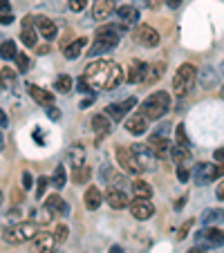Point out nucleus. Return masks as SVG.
Wrapping results in <instances>:
<instances>
[{"label":"nucleus","instance_id":"38","mask_svg":"<svg viewBox=\"0 0 224 253\" xmlns=\"http://www.w3.org/2000/svg\"><path fill=\"white\" fill-rule=\"evenodd\" d=\"M67 233H70V229H67L65 224H58L56 229H54V238H56V244H63L67 240Z\"/></svg>","mask_w":224,"mask_h":253},{"label":"nucleus","instance_id":"60","mask_svg":"<svg viewBox=\"0 0 224 253\" xmlns=\"http://www.w3.org/2000/svg\"><path fill=\"white\" fill-rule=\"evenodd\" d=\"M5 85V79H2V74H0V87Z\"/></svg>","mask_w":224,"mask_h":253},{"label":"nucleus","instance_id":"37","mask_svg":"<svg viewBox=\"0 0 224 253\" xmlns=\"http://www.w3.org/2000/svg\"><path fill=\"white\" fill-rule=\"evenodd\" d=\"M14 61H16V65H18V72H20V74H25V72L29 70V65H32V61H29V56H27L25 52H18V54H16Z\"/></svg>","mask_w":224,"mask_h":253},{"label":"nucleus","instance_id":"35","mask_svg":"<svg viewBox=\"0 0 224 253\" xmlns=\"http://www.w3.org/2000/svg\"><path fill=\"white\" fill-rule=\"evenodd\" d=\"M65 182H67V172H65V168H63V166H56V170H54V177H52L54 188H58V191H61V188L65 186Z\"/></svg>","mask_w":224,"mask_h":253},{"label":"nucleus","instance_id":"51","mask_svg":"<svg viewBox=\"0 0 224 253\" xmlns=\"http://www.w3.org/2000/svg\"><path fill=\"white\" fill-rule=\"evenodd\" d=\"M9 0H0V11H9Z\"/></svg>","mask_w":224,"mask_h":253},{"label":"nucleus","instance_id":"54","mask_svg":"<svg viewBox=\"0 0 224 253\" xmlns=\"http://www.w3.org/2000/svg\"><path fill=\"white\" fill-rule=\"evenodd\" d=\"M191 253H204V247H202V244H195V247L191 249Z\"/></svg>","mask_w":224,"mask_h":253},{"label":"nucleus","instance_id":"59","mask_svg":"<svg viewBox=\"0 0 224 253\" xmlns=\"http://www.w3.org/2000/svg\"><path fill=\"white\" fill-rule=\"evenodd\" d=\"M5 148V137H2V132H0V150Z\"/></svg>","mask_w":224,"mask_h":253},{"label":"nucleus","instance_id":"14","mask_svg":"<svg viewBox=\"0 0 224 253\" xmlns=\"http://www.w3.org/2000/svg\"><path fill=\"white\" fill-rule=\"evenodd\" d=\"M148 72V63L139 61V58H133L128 63V70H126V81L128 83H143Z\"/></svg>","mask_w":224,"mask_h":253},{"label":"nucleus","instance_id":"47","mask_svg":"<svg viewBox=\"0 0 224 253\" xmlns=\"http://www.w3.org/2000/svg\"><path fill=\"white\" fill-rule=\"evenodd\" d=\"M47 117H49V119H61V112L56 110V105H52V108H47Z\"/></svg>","mask_w":224,"mask_h":253},{"label":"nucleus","instance_id":"58","mask_svg":"<svg viewBox=\"0 0 224 253\" xmlns=\"http://www.w3.org/2000/svg\"><path fill=\"white\" fill-rule=\"evenodd\" d=\"M36 49H39L41 54H47V47H45V45H39V47H36Z\"/></svg>","mask_w":224,"mask_h":253},{"label":"nucleus","instance_id":"23","mask_svg":"<svg viewBox=\"0 0 224 253\" xmlns=\"http://www.w3.org/2000/svg\"><path fill=\"white\" fill-rule=\"evenodd\" d=\"M27 90H29V96H32L39 105H43V108H52L54 105V94L52 92L43 90V87H39V85H27Z\"/></svg>","mask_w":224,"mask_h":253},{"label":"nucleus","instance_id":"50","mask_svg":"<svg viewBox=\"0 0 224 253\" xmlns=\"http://www.w3.org/2000/svg\"><path fill=\"white\" fill-rule=\"evenodd\" d=\"M181 2H184V0H166V5L171 7V9H177V7H179Z\"/></svg>","mask_w":224,"mask_h":253},{"label":"nucleus","instance_id":"7","mask_svg":"<svg viewBox=\"0 0 224 253\" xmlns=\"http://www.w3.org/2000/svg\"><path fill=\"white\" fill-rule=\"evenodd\" d=\"M117 162H119V166L124 168L126 172H130V175H141L143 172L141 164L137 162L133 148H124V146H119V148H117Z\"/></svg>","mask_w":224,"mask_h":253},{"label":"nucleus","instance_id":"48","mask_svg":"<svg viewBox=\"0 0 224 253\" xmlns=\"http://www.w3.org/2000/svg\"><path fill=\"white\" fill-rule=\"evenodd\" d=\"M215 195H218V200H224V179L215 186Z\"/></svg>","mask_w":224,"mask_h":253},{"label":"nucleus","instance_id":"22","mask_svg":"<svg viewBox=\"0 0 224 253\" xmlns=\"http://www.w3.org/2000/svg\"><path fill=\"white\" fill-rule=\"evenodd\" d=\"M117 18H119L121 25H126V27H130V25H137L139 20V9L133 5H124V7H117Z\"/></svg>","mask_w":224,"mask_h":253},{"label":"nucleus","instance_id":"19","mask_svg":"<svg viewBox=\"0 0 224 253\" xmlns=\"http://www.w3.org/2000/svg\"><path fill=\"white\" fill-rule=\"evenodd\" d=\"M45 211H47L49 215H56V217H63V215L70 213V206H67V202L63 200L61 195H49L47 200H45Z\"/></svg>","mask_w":224,"mask_h":253},{"label":"nucleus","instance_id":"26","mask_svg":"<svg viewBox=\"0 0 224 253\" xmlns=\"http://www.w3.org/2000/svg\"><path fill=\"white\" fill-rule=\"evenodd\" d=\"M164 70H166V63H164V61H157V63H153V65H148L146 79H143V85H155V83L164 77Z\"/></svg>","mask_w":224,"mask_h":253},{"label":"nucleus","instance_id":"27","mask_svg":"<svg viewBox=\"0 0 224 253\" xmlns=\"http://www.w3.org/2000/svg\"><path fill=\"white\" fill-rule=\"evenodd\" d=\"M101 202H103V195H101V191L96 186H90L83 193V204H86L88 211H96L101 206Z\"/></svg>","mask_w":224,"mask_h":253},{"label":"nucleus","instance_id":"33","mask_svg":"<svg viewBox=\"0 0 224 253\" xmlns=\"http://www.w3.org/2000/svg\"><path fill=\"white\" fill-rule=\"evenodd\" d=\"M16 54H18V49H16L14 41H5V43H0V58L11 61V58H16Z\"/></svg>","mask_w":224,"mask_h":253},{"label":"nucleus","instance_id":"8","mask_svg":"<svg viewBox=\"0 0 224 253\" xmlns=\"http://www.w3.org/2000/svg\"><path fill=\"white\" fill-rule=\"evenodd\" d=\"M130 215H133L134 220L143 222V220H150L155 213V206L150 200H146V197H134V200H130Z\"/></svg>","mask_w":224,"mask_h":253},{"label":"nucleus","instance_id":"28","mask_svg":"<svg viewBox=\"0 0 224 253\" xmlns=\"http://www.w3.org/2000/svg\"><path fill=\"white\" fill-rule=\"evenodd\" d=\"M86 45H88V39H83V36H81V39H74L65 49H63V54H65L67 61H74V58H79L83 54Z\"/></svg>","mask_w":224,"mask_h":253},{"label":"nucleus","instance_id":"10","mask_svg":"<svg viewBox=\"0 0 224 253\" xmlns=\"http://www.w3.org/2000/svg\"><path fill=\"white\" fill-rule=\"evenodd\" d=\"M146 146H148V150L155 155L157 159H162L166 153H171V141H168V137L166 134H162V132H157V134H150L148 137V141H146Z\"/></svg>","mask_w":224,"mask_h":253},{"label":"nucleus","instance_id":"46","mask_svg":"<svg viewBox=\"0 0 224 253\" xmlns=\"http://www.w3.org/2000/svg\"><path fill=\"white\" fill-rule=\"evenodd\" d=\"M159 5H162V0H143V7H148V9H157Z\"/></svg>","mask_w":224,"mask_h":253},{"label":"nucleus","instance_id":"12","mask_svg":"<svg viewBox=\"0 0 224 253\" xmlns=\"http://www.w3.org/2000/svg\"><path fill=\"white\" fill-rule=\"evenodd\" d=\"M54 247H56V238H54V233H39L32 240L29 253H52Z\"/></svg>","mask_w":224,"mask_h":253},{"label":"nucleus","instance_id":"9","mask_svg":"<svg viewBox=\"0 0 224 253\" xmlns=\"http://www.w3.org/2000/svg\"><path fill=\"white\" fill-rule=\"evenodd\" d=\"M133 36L143 47H157L159 45V32L155 27H150V25H137Z\"/></svg>","mask_w":224,"mask_h":253},{"label":"nucleus","instance_id":"42","mask_svg":"<svg viewBox=\"0 0 224 253\" xmlns=\"http://www.w3.org/2000/svg\"><path fill=\"white\" fill-rule=\"evenodd\" d=\"M32 186H34V177H32V172L25 170L23 172V188H25V191H29Z\"/></svg>","mask_w":224,"mask_h":253},{"label":"nucleus","instance_id":"15","mask_svg":"<svg viewBox=\"0 0 224 253\" xmlns=\"http://www.w3.org/2000/svg\"><path fill=\"white\" fill-rule=\"evenodd\" d=\"M117 11L115 0H94L92 2V18L94 20H108Z\"/></svg>","mask_w":224,"mask_h":253},{"label":"nucleus","instance_id":"13","mask_svg":"<svg viewBox=\"0 0 224 253\" xmlns=\"http://www.w3.org/2000/svg\"><path fill=\"white\" fill-rule=\"evenodd\" d=\"M36 18L34 16H25L23 20V34H20V39L27 47H39V36H36Z\"/></svg>","mask_w":224,"mask_h":253},{"label":"nucleus","instance_id":"34","mask_svg":"<svg viewBox=\"0 0 224 253\" xmlns=\"http://www.w3.org/2000/svg\"><path fill=\"white\" fill-rule=\"evenodd\" d=\"M90 166H81V168H77V170H72V179H74V182L77 184H86L88 179H90Z\"/></svg>","mask_w":224,"mask_h":253},{"label":"nucleus","instance_id":"2","mask_svg":"<svg viewBox=\"0 0 224 253\" xmlns=\"http://www.w3.org/2000/svg\"><path fill=\"white\" fill-rule=\"evenodd\" d=\"M41 233L39 229V222H16V224L7 226L2 231V240L11 247H18V244H25V242H32L36 235Z\"/></svg>","mask_w":224,"mask_h":253},{"label":"nucleus","instance_id":"30","mask_svg":"<svg viewBox=\"0 0 224 253\" xmlns=\"http://www.w3.org/2000/svg\"><path fill=\"white\" fill-rule=\"evenodd\" d=\"M133 193L134 197H146V200H150L153 197V186L146 182V179H141V177H137V179H133Z\"/></svg>","mask_w":224,"mask_h":253},{"label":"nucleus","instance_id":"6","mask_svg":"<svg viewBox=\"0 0 224 253\" xmlns=\"http://www.w3.org/2000/svg\"><path fill=\"white\" fill-rule=\"evenodd\" d=\"M220 175H224V164H213V162H200L193 170V179H195L200 186H206V184L215 182Z\"/></svg>","mask_w":224,"mask_h":253},{"label":"nucleus","instance_id":"29","mask_svg":"<svg viewBox=\"0 0 224 253\" xmlns=\"http://www.w3.org/2000/svg\"><path fill=\"white\" fill-rule=\"evenodd\" d=\"M171 157H173V162L177 164V168L179 166H186V164L193 159V155H191V150L186 148V146H179V143H175L171 148Z\"/></svg>","mask_w":224,"mask_h":253},{"label":"nucleus","instance_id":"36","mask_svg":"<svg viewBox=\"0 0 224 253\" xmlns=\"http://www.w3.org/2000/svg\"><path fill=\"white\" fill-rule=\"evenodd\" d=\"M175 141L179 143V146H186V148L191 146V139H188V134H186L184 124H179V126H177V128H175Z\"/></svg>","mask_w":224,"mask_h":253},{"label":"nucleus","instance_id":"40","mask_svg":"<svg viewBox=\"0 0 224 253\" xmlns=\"http://www.w3.org/2000/svg\"><path fill=\"white\" fill-rule=\"evenodd\" d=\"M52 182L49 177H39V186H36V197H43L45 195V188H47V184Z\"/></svg>","mask_w":224,"mask_h":253},{"label":"nucleus","instance_id":"4","mask_svg":"<svg viewBox=\"0 0 224 253\" xmlns=\"http://www.w3.org/2000/svg\"><path fill=\"white\" fill-rule=\"evenodd\" d=\"M119 45V29L112 27V25H105L99 27L94 34V41L90 45V54L92 56H99V54H108Z\"/></svg>","mask_w":224,"mask_h":253},{"label":"nucleus","instance_id":"41","mask_svg":"<svg viewBox=\"0 0 224 253\" xmlns=\"http://www.w3.org/2000/svg\"><path fill=\"white\" fill-rule=\"evenodd\" d=\"M67 5H70L72 11H83L88 5V0H67Z\"/></svg>","mask_w":224,"mask_h":253},{"label":"nucleus","instance_id":"3","mask_svg":"<svg viewBox=\"0 0 224 253\" xmlns=\"http://www.w3.org/2000/svg\"><path fill=\"white\" fill-rule=\"evenodd\" d=\"M168 110H171V94L164 92V90L153 92V94L141 103V108H139V112H141L146 119H150V121L162 119Z\"/></svg>","mask_w":224,"mask_h":253},{"label":"nucleus","instance_id":"56","mask_svg":"<svg viewBox=\"0 0 224 253\" xmlns=\"http://www.w3.org/2000/svg\"><path fill=\"white\" fill-rule=\"evenodd\" d=\"M90 103H92V96H90V99H86V101H81V108H88Z\"/></svg>","mask_w":224,"mask_h":253},{"label":"nucleus","instance_id":"39","mask_svg":"<svg viewBox=\"0 0 224 253\" xmlns=\"http://www.w3.org/2000/svg\"><path fill=\"white\" fill-rule=\"evenodd\" d=\"M193 224H195V220H186L184 224L179 226V231H177V238H179V240H184L186 235H188V231L193 229Z\"/></svg>","mask_w":224,"mask_h":253},{"label":"nucleus","instance_id":"62","mask_svg":"<svg viewBox=\"0 0 224 253\" xmlns=\"http://www.w3.org/2000/svg\"><path fill=\"white\" fill-rule=\"evenodd\" d=\"M0 204H2V193H0Z\"/></svg>","mask_w":224,"mask_h":253},{"label":"nucleus","instance_id":"61","mask_svg":"<svg viewBox=\"0 0 224 253\" xmlns=\"http://www.w3.org/2000/svg\"><path fill=\"white\" fill-rule=\"evenodd\" d=\"M220 96H222V99H224V85H222V90H220Z\"/></svg>","mask_w":224,"mask_h":253},{"label":"nucleus","instance_id":"45","mask_svg":"<svg viewBox=\"0 0 224 253\" xmlns=\"http://www.w3.org/2000/svg\"><path fill=\"white\" fill-rule=\"evenodd\" d=\"M177 177H179V182H188V170L184 166L177 168Z\"/></svg>","mask_w":224,"mask_h":253},{"label":"nucleus","instance_id":"20","mask_svg":"<svg viewBox=\"0 0 224 253\" xmlns=\"http://www.w3.org/2000/svg\"><path fill=\"white\" fill-rule=\"evenodd\" d=\"M92 130H94L96 141H101L103 137H108L112 130V119L108 115H94L92 117Z\"/></svg>","mask_w":224,"mask_h":253},{"label":"nucleus","instance_id":"21","mask_svg":"<svg viewBox=\"0 0 224 253\" xmlns=\"http://www.w3.org/2000/svg\"><path fill=\"white\" fill-rule=\"evenodd\" d=\"M36 29H39V36H43L45 41L56 39V34H58L56 23L49 20V18H45V16H36Z\"/></svg>","mask_w":224,"mask_h":253},{"label":"nucleus","instance_id":"25","mask_svg":"<svg viewBox=\"0 0 224 253\" xmlns=\"http://www.w3.org/2000/svg\"><path fill=\"white\" fill-rule=\"evenodd\" d=\"M148 121L150 119H146V117L139 112V115L130 117V119L126 121V130H128L130 134H134V137H139V134H143L148 130Z\"/></svg>","mask_w":224,"mask_h":253},{"label":"nucleus","instance_id":"52","mask_svg":"<svg viewBox=\"0 0 224 253\" xmlns=\"http://www.w3.org/2000/svg\"><path fill=\"white\" fill-rule=\"evenodd\" d=\"M23 200H25L23 191H14V202H18V204H20V202H23Z\"/></svg>","mask_w":224,"mask_h":253},{"label":"nucleus","instance_id":"32","mask_svg":"<svg viewBox=\"0 0 224 253\" xmlns=\"http://www.w3.org/2000/svg\"><path fill=\"white\" fill-rule=\"evenodd\" d=\"M54 87H56L61 94H70L72 87H74V81H72V77H67V74H58V77H56V83H54Z\"/></svg>","mask_w":224,"mask_h":253},{"label":"nucleus","instance_id":"18","mask_svg":"<svg viewBox=\"0 0 224 253\" xmlns=\"http://www.w3.org/2000/svg\"><path fill=\"white\" fill-rule=\"evenodd\" d=\"M86 159H88V153H86V146H81V143H74L65 155V162L72 166V170L86 166Z\"/></svg>","mask_w":224,"mask_h":253},{"label":"nucleus","instance_id":"24","mask_svg":"<svg viewBox=\"0 0 224 253\" xmlns=\"http://www.w3.org/2000/svg\"><path fill=\"white\" fill-rule=\"evenodd\" d=\"M197 238L204 240L206 247H222V244H224V231H222V229H215V226H211V229L200 231V235H197Z\"/></svg>","mask_w":224,"mask_h":253},{"label":"nucleus","instance_id":"44","mask_svg":"<svg viewBox=\"0 0 224 253\" xmlns=\"http://www.w3.org/2000/svg\"><path fill=\"white\" fill-rule=\"evenodd\" d=\"M0 74H2V79H5L7 83H14V70L5 67V70H0Z\"/></svg>","mask_w":224,"mask_h":253},{"label":"nucleus","instance_id":"53","mask_svg":"<svg viewBox=\"0 0 224 253\" xmlns=\"http://www.w3.org/2000/svg\"><path fill=\"white\" fill-rule=\"evenodd\" d=\"M2 126H7V115L0 110V128H2Z\"/></svg>","mask_w":224,"mask_h":253},{"label":"nucleus","instance_id":"1","mask_svg":"<svg viewBox=\"0 0 224 253\" xmlns=\"http://www.w3.org/2000/svg\"><path fill=\"white\" fill-rule=\"evenodd\" d=\"M81 79L90 85V90H115L117 85L124 83L126 72L117 61L96 58V61H92L86 65Z\"/></svg>","mask_w":224,"mask_h":253},{"label":"nucleus","instance_id":"43","mask_svg":"<svg viewBox=\"0 0 224 253\" xmlns=\"http://www.w3.org/2000/svg\"><path fill=\"white\" fill-rule=\"evenodd\" d=\"M14 23V16L9 11H0V25H11Z\"/></svg>","mask_w":224,"mask_h":253},{"label":"nucleus","instance_id":"16","mask_svg":"<svg viewBox=\"0 0 224 253\" xmlns=\"http://www.w3.org/2000/svg\"><path fill=\"white\" fill-rule=\"evenodd\" d=\"M103 200L108 202L110 209H126V206H130V197L126 195V191H121V188H108V193L103 195Z\"/></svg>","mask_w":224,"mask_h":253},{"label":"nucleus","instance_id":"63","mask_svg":"<svg viewBox=\"0 0 224 253\" xmlns=\"http://www.w3.org/2000/svg\"><path fill=\"white\" fill-rule=\"evenodd\" d=\"M52 253H61V251H56V249H54V251H52Z\"/></svg>","mask_w":224,"mask_h":253},{"label":"nucleus","instance_id":"5","mask_svg":"<svg viewBox=\"0 0 224 253\" xmlns=\"http://www.w3.org/2000/svg\"><path fill=\"white\" fill-rule=\"evenodd\" d=\"M195 81H197L195 65H191V63H184V65H179V70L175 72V77H173V92H175L177 96H186L188 92L193 90Z\"/></svg>","mask_w":224,"mask_h":253},{"label":"nucleus","instance_id":"55","mask_svg":"<svg viewBox=\"0 0 224 253\" xmlns=\"http://www.w3.org/2000/svg\"><path fill=\"white\" fill-rule=\"evenodd\" d=\"M184 197H186V195H184ZM184 197H181V200H179V202H175V209H177V211H179V209H181V206H184V202H186V200H184Z\"/></svg>","mask_w":224,"mask_h":253},{"label":"nucleus","instance_id":"49","mask_svg":"<svg viewBox=\"0 0 224 253\" xmlns=\"http://www.w3.org/2000/svg\"><path fill=\"white\" fill-rule=\"evenodd\" d=\"M213 157H215V162H224V148H218V150H215Z\"/></svg>","mask_w":224,"mask_h":253},{"label":"nucleus","instance_id":"17","mask_svg":"<svg viewBox=\"0 0 224 253\" xmlns=\"http://www.w3.org/2000/svg\"><path fill=\"white\" fill-rule=\"evenodd\" d=\"M133 153H134V157H137V162L141 164V168H143V172L146 170H153L155 168V155L148 150V146L146 143H134L133 146Z\"/></svg>","mask_w":224,"mask_h":253},{"label":"nucleus","instance_id":"11","mask_svg":"<svg viewBox=\"0 0 224 253\" xmlns=\"http://www.w3.org/2000/svg\"><path fill=\"white\" fill-rule=\"evenodd\" d=\"M134 105H137V99H134V96H130V99L121 101V103H110L108 108H105V115H108L112 121H121L130 110H133Z\"/></svg>","mask_w":224,"mask_h":253},{"label":"nucleus","instance_id":"57","mask_svg":"<svg viewBox=\"0 0 224 253\" xmlns=\"http://www.w3.org/2000/svg\"><path fill=\"white\" fill-rule=\"evenodd\" d=\"M110 253H126V251H121V247H112L110 249Z\"/></svg>","mask_w":224,"mask_h":253},{"label":"nucleus","instance_id":"31","mask_svg":"<svg viewBox=\"0 0 224 253\" xmlns=\"http://www.w3.org/2000/svg\"><path fill=\"white\" fill-rule=\"evenodd\" d=\"M200 220H202V224H206V226H215L224 220V211L222 209H206Z\"/></svg>","mask_w":224,"mask_h":253}]
</instances>
